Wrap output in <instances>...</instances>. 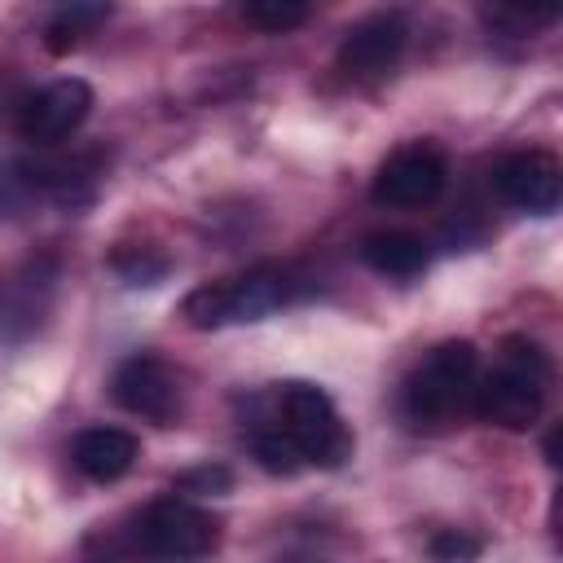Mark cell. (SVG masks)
Wrapping results in <instances>:
<instances>
[{
    "mask_svg": "<svg viewBox=\"0 0 563 563\" xmlns=\"http://www.w3.org/2000/svg\"><path fill=\"white\" fill-rule=\"evenodd\" d=\"M550 374L554 369H550L545 347L528 334H510V339H501L497 365L475 378L471 409L501 431H528L545 409Z\"/></svg>",
    "mask_w": 563,
    "mask_h": 563,
    "instance_id": "obj_1",
    "label": "cell"
},
{
    "mask_svg": "<svg viewBox=\"0 0 563 563\" xmlns=\"http://www.w3.org/2000/svg\"><path fill=\"white\" fill-rule=\"evenodd\" d=\"M479 378V352L471 339L435 343L400 387V413L413 431L449 427L457 413L471 409V391Z\"/></svg>",
    "mask_w": 563,
    "mask_h": 563,
    "instance_id": "obj_2",
    "label": "cell"
},
{
    "mask_svg": "<svg viewBox=\"0 0 563 563\" xmlns=\"http://www.w3.org/2000/svg\"><path fill=\"white\" fill-rule=\"evenodd\" d=\"M273 413L295 435V444L308 457V466L334 471V466H343L352 457V431L343 427L334 400L317 383H299V378L277 383L273 387Z\"/></svg>",
    "mask_w": 563,
    "mask_h": 563,
    "instance_id": "obj_3",
    "label": "cell"
},
{
    "mask_svg": "<svg viewBox=\"0 0 563 563\" xmlns=\"http://www.w3.org/2000/svg\"><path fill=\"white\" fill-rule=\"evenodd\" d=\"M444 180H449L444 150L431 141H413V145H400L396 154H387V163L374 172L369 198L378 207L413 211V207H431L444 194Z\"/></svg>",
    "mask_w": 563,
    "mask_h": 563,
    "instance_id": "obj_4",
    "label": "cell"
},
{
    "mask_svg": "<svg viewBox=\"0 0 563 563\" xmlns=\"http://www.w3.org/2000/svg\"><path fill=\"white\" fill-rule=\"evenodd\" d=\"M136 541L158 559H202L220 545V519L185 497H158L136 523Z\"/></svg>",
    "mask_w": 563,
    "mask_h": 563,
    "instance_id": "obj_5",
    "label": "cell"
},
{
    "mask_svg": "<svg viewBox=\"0 0 563 563\" xmlns=\"http://www.w3.org/2000/svg\"><path fill=\"white\" fill-rule=\"evenodd\" d=\"M110 396L119 409L145 418V422H158V427H176L180 413H185V387H180V374L150 356V352H136L128 361L114 365V378H110Z\"/></svg>",
    "mask_w": 563,
    "mask_h": 563,
    "instance_id": "obj_6",
    "label": "cell"
},
{
    "mask_svg": "<svg viewBox=\"0 0 563 563\" xmlns=\"http://www.w3.org/2000/svg\"><path fill=\"white\" fill-rule=\"evenodd\" d=\"M92 114V88L75 75L53 79L44 88H35L22 110H18V132L35 145H57L66 136H75L84 128V119Z\"/></svg>",
    "mask_w": 563,
    "mask_h": 563,
    "instance_id": "obj_7",
    "label": "cell"
},
{
    "mask_svg": "<svg viewBox=\"0 0 563 563\" xmlns=\"http://www.w3.org/2000/svg\"><path fill=\"white\" fill-rule=\"evenodd\" d=\"M493 189L519 211L550 216L563 198V167L550 150H519L493 167Z\"/></svg>",
    "mask_w": 563,
    "mask_h": 563,
    "instance_id": "obj_8",
    "label": "cell"
},
{
    "mask_svg": "<svg viewBox=\"0 0 563 563\" xmlns=\"http://www.w3.org/2000/svg\"><path fill=\"white\" fill-rule=\"evenodd\" d=\"M405 40H409V26L400 13H369L356 26H347L339 44V70L356 79H378L400 62Z\"/></svg>",
    "mask_w": 563,
    "mask_h": 563,
    "instance_id": "obj_9",
    "label": "cell"
},
{
    "mask_svg": "<svg viewBox=\"0 0 563 563\" xmlns=\"http://www.w3.org/2000/svg\"><path fill=\"white\" fill-rule=\"evenodd\" d=\"M136 435L123 427H88L70 444V462L92 479V484H114L136 466Z\"/></svg>",
    "mask_w": 563,
    "mask_h": 563,
    "instance_id": "obj_10",
    "label": "cell"
},
{
    "mask_svg": "<svg viewBox=\"0 0 563 563\" xmlns=\"http://www.w3.org/2000/svg\"><path fill=\"white\" fill-rule=\"evenodd\" d=\"M361 260L383 273V277H413L427 268L431 251H427V238L422 233H409V229H374L361 238Z\"/></svg>",
    "mask_w": 563,
    "mask_h": 563,
    "instance_id": "obj_11",
    "label": "cell"
},
{
    "mask_svg": "<svg viewBox=\"0 0 563 563\" xmlns=\"http://www.w3.org/2000/svg\"><path fill=\"white\" fill-rule=\"evenodd\" d=\"M229 286V321H264L290 299V277L282 268H251L246 277L224 282Z\"/></svg>",
    "mask_w": 563,
    "mask_h": 563,
    "instance_id": "obj_12",
    "label": "cell"
},
{
    "mask_svg": "<svg viewBox=\"0 0 563 563\" xmlns=\"http://www.w3.org/2000/svg\"><path fill=\"white\" fill-rule=\"evenodd\" d=\"M110 0H57L48 22H44V44L48 53H70L84 35H92L110 18Z\"/></svg>",
    "mask_w": 563,
    "mask_h": 563,
    "instance_id": "obj_13",
    "label": "cell"
},
{
    "mask_svg": "<svg viewBox=\"0 0 563 563\" xmlns=\"http://www.w3.org/2000/svg\"><path fill=\"white\" fill-rule=\"evenodd\" d=\"M251 453H255V462H260L268 475H299V471L308 466V457L299 453L295 435L277 422L273 409H268V418H260V422L251 427Z\"/></svg>",
    "mask_w": 563,
    "mask_h": 563,
    "instance_id": "obj_14",
    "label": "cell"
},
{
    "mask_svg": "<svg viewBox=\"0 0 563 563\" xmlns=\"http://www.w3.org/2000/svg\"><path fill=\"white\" fill-rule=\"evenodd\" d=\"M484 13H488L493 26L537 31V26H550L563 13V0H484Z\"/></svg>",
    "mask_w": 563,
    "mask_h": 563,
    "instance_id": "obj_15",
    "label": "cell"
},
{
    "mask_svg": "<svg viewBox=\"0 0 563 563\" xmlns=\"http://www.w3.org/2000/svg\"><path fill=\"white\" fill-rule=\"evenodd\" d=\"M180 317L194 330H220L229 325V286L224 282H202L180 299Z\"/></svg>",
    "mask_w": 563,
    "mask_h": 563,
    "instance_id": "obj_16",
    "label": "cell"
},
{
    "mask_svg": "<svg viewBox=\"0 0 563 563\" xmlns=\"http://www.w3.org/2000/svg\"><path fill=\"white\" fill-rule=\"evenodd\" d=\"M317 0H242V18L260 31H295Z\"/></svg>",
    "mask_w": 563,
    "mask_h": 563,
    "instance_id": "obj_17",
    "label": "cell"
},
{
    "mask_svg": "<svg viewBox=\"0 0 563 563\" xmlns=\"http://www.w3.org/2000/svg\"><path fill=\"white\" fill-rule=\"evenodd\" d=\"M176 493H194V497H216V493H229L233 488V471L229 466H194V471H180L176 475V484H172Z\"/></svg>",
    "mask_w": 563,
    "mask_h": 563,
    "instance_id": "obj_18",
    "label": "cell"
},
{
    "mask_svg": "<svg viewBox=\"0 0 563 563\" xmlns=\"http://www.w3.org/2000/svg\"><path fill=\"white\" fill-rule=\"evenodd\" d=\"M114 268L128 277V286H154V282L167 273L163 260H145V255H119Z\"/></svg>",
    "mask_w": 563,
    "mask_h": 563,
    "instance_id": "obj_19",
    "label": "cell"
},
{
    "mask_svg": "<svg viewBox=\"0 0 563 563\" xmlns=\"http://www.w3.org/2000/svg\"><path fill=\"white\" fill-rule=\"evenodd\" d=\"M427 550H431L435 559H475V554H479V541H475V537H462V532L453 528V532H435Z\"/></svg>",
    "mask_w": 563,
    "mask_h": 563,
    "instance_id": "obj_20",
    "label": "cell"
},
{
    "mask_svg": "<svg viewBox=\"0 0 563 563\" xmlns=\"http://www.w3.org/2000/svg\"><path fill=\"white\" fill-rule=\"evenodd\" d=\"M545 462H550V466H559V427L545 435Z\"/></svg>",
    "mask_w": 563,
    "mask_h": 563,
    "instance_id": "obj_21",
    "label": "cell"
}]
</instances>
